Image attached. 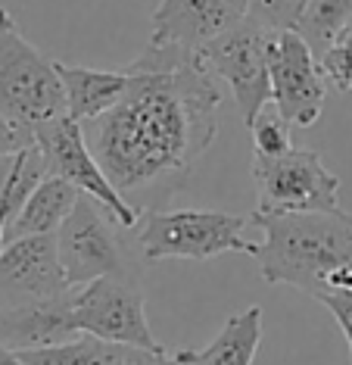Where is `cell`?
<instances>
[{
	"label": "cell",
	"instance_id": "11",
	"mask_svg": "<svg viewBox=\"0 0 352 365\" xmlns=\"http://www.w3.org/2000/svg\"><path fill=\"white\" fill-rule=\"evenodd\" d=\"M75 290L66 281L56 235L10 240L0 253V309L56 300Z\"/></svg>",
	"mask_w": 352,
	"mask_h": 365
},
{
	"label": "cell",
	"instance_id": "20",
	"mask_svg": "<svg viewBox=\"0 0 352 365\" xmlns=\"http://www.w3.org/2000/svg\"><path fill=\"white\" fill-rule=\"evenodd\" d=\"M312 0H249L247 16L259 19L271 31H296Z\"/></svg>",
	"mask_w": 352,
	"mask_h": 365
},
{
	"label": "cell",
	"instance_id": "14",
	"mask_svg": "<svg viewBox=\"0 0 352 365\" xmlns=\"http://www.w3.org/2000/svg\"><path fill=\"white\" fill-rule=\"evenodd\" d=\"M25 365H181L169 350H147L134 344H115L81 334L60 346L19 353Z\"/></svg>",
	"mask_w": 352,
	"mask_h": 365
},
{
	"label": "cell",
	"instance_id": "12",
	"mask_svg": "<svg viewBox=\"0 0 352 365\" xmlns=\"http://www.w3.org/2000/svg\"><path fill=\"white\" fill-rule=\"evenodd\" d=\"M237 19L240 13L228 0H159L150 16V44H172L200 53Z\"/></svg>",
	"mask_w": 352,
	"mask_h": 365
},
{
	"label": "cell",
	"instance_id": "21",
	"mask_svg": "<svg viewBox=\"0 0 352 365\" xmlns=\"http://www.w3.org/2000/svg\"><path fill=\"white\" fill-rule=\"evenodd\" d=\"M324 78L340 94H352V44H333L324 56H318Z\"/></svg>",
	"mask_w": 352,
	"mask_h": 365
},
{
	"label": "cell",
	"instance_id": "5",
	"mask_svg": "<svg viewBox=\"0 0 352 365\" xmlns=\"http://www.w3.org/2000/svg\"><path fill=\"white\" fill-rule=\"evenodd\" d=\"M271 35L274 31L253 16H240L224 35L200 51L206 69L231 88L247 128L259 119L265 106H271V69H268Z\"/></svg>",
	"mask_w": 352,
	"mask_h": 365
},
{
	"label": "cell",
	"instance_id": "1",
	"mask_svg": "<svg viewBox=\"0 0 352 365\" xmlns=\"http://www.w3.org/2000/svg\"><path fill=\"white\" fill-rule=\"evenodd\" d=\"M125 72V97L85 125L90 150L122 197L178 187L219 135V78L200 53L150 41Z\"/></svg>",
	"mask_w": 352,
	"mask_h": 365
},
{
	"label": "cell",
	"instance_id": "15",
	"mask_svg": "<svg viewBox=\"0 0 352 365\" xmlns=\"http://www.w3.org/2000/svg\"><path fill=\"white\" fill-rule=\"evenodd\" d=\"M56 72H60V81L66 91V110L81 125L110 113L125 97V91H128V72L125 69L100 72V69H88V66L56 63Z\"/></svg>",
	"mask_w": 352,
	"mask_h": 365
},
{
	"label": "cell",
	"instance_id": "24",
	"mask_svg": "<svg viewBox=\"0 0 352 365\" xmlns=\"http://www.w3.org/2000/svg\"><path fill=\"white\" fill-rule=\"evenodd\" d=\"M0 365H25V362H22L19 353H13V350H6V346H0Z\"/></svg>",
	"mask_w": 352,
	"mask_h": 365
},
{
	"label": "cell",
	"instance_id": "4",
	"mask_svg": "<svg viewBox=\"0 0 352 365\" xmlns=\"http://www.w3.org/2000/svg\"><path fill=\"white\" fill-rule=\"evenodd\" d=\"M249 215H231L219 210H169L140 212L134 240L147 262L162 259H215L222 253L256 256L259 244L243 237Z\"/></svg>",
	"mask_w": 352,
	"mask_h": 365
},
{
	"label": "cell",
	"instance_id": "22",
	"mask_svg": "<svg viewBox=\"0 0 352 365\" xmlns=\"http://www.w3.org/2000/svg\"><path fill=\"white\" fill-rule=\"evenodd\" d=\"M31 144H35V131L16 125L6 115H0V160L25 150V147H31Z\"/></svg>",
	"mask_w": 352,
	"mask_h": 365
},
{
	"label": "cell",
	"instance_id": "8",
	"mask_svg": "<svg viewBox=\"0 0 352 365\" xmlns=\"http://www.w3.org/2000/svg\"><path fill=\"white\" fill-rule=\"evenodd\" d=\"M72 325L78 334L147 346V350H165L153 337V331H150L144 312V294L125 275L97 278L85 287H75Z\"/></svg>",
	"mask_w": 352,
	"mask_h": 365
},
{
	"label": "cell",
	"instance_id": "10",
	"mask_svg": "<svg viewBox=\"0 0 352 365\" xmlns=\"http://www.w3.org/2000/svg\"><path fill=\"white\" fill-rule=\"evenodd\" d=\"M271 69V106L293 128H312L321 119L328 78L318 53L296 31H274L268 44Z\"/></svg>",
	"mask_w": 352,
	"mask_h": 365
},
{
	"label": "cell",
	"instance_id": "25",
	"mask_svg": "<svg viewBox=\"0 0 352 365\" xmlns=\"http://www.w3.org/2000/svg\"><path fill=\"white\" fill-rule=\"evenodd\" d=\"M228 4L234 6V10H237L240 16H247V6H249V0H228Z\"/></svg>",
	"mask_w": 352,
	"mask_h": 365
},
{
	"label": "cell",
	"instance_id": "9",
	"mask_svg": "<svg viewBox=\"0 0 352 365\" xmlns=\"http://www.w3.org/2000/svg\"><path fill=\"white\" fill-rule=\"evenodd\" d=\"M115 228H122L97 200L81 194L72 215L56 231V250L66 281L72 287H85L97 278L125 275V250Z\"/></svg>",
	"mask_w": 352,
	"mask_h": 365
},
{
	"label": "cell",
	"instance_id": "17",
	"mask_svg": "<svg viewBox=\"0 0 352 365\" xmlns=\"http://www.w3.org/2000/svg\"><path fill=\"white\" fill-rule=\"evenodd\" d=\"M262 344V306H249L224 322V328L203 350H178L181 365H253Z\"/></svg>",
	"mask_w": 352,
	"mask_h": 365
},
{
	"label": "cell",
	"instance_id": "18",
	"mask_svg": "<svg viewBox=\"0 0 352 365\" xmlns=\"http://www.w3.org/2000/svg\"><path fill=\"white\" fill-rule=\"evenodd\" d=\"M349 22H352V0H312L306 16L299 19L296 35H303V41L318 56H324L343 38Z\"/></svg>",
	"mask_w": 352,
	"mask_h": 365
},
{
	"label": "cell",
	"instance_id": "19",
	"mask_svg": "<svg viewBox=\"0 0 352 365\" xmlns=\"http://www.w3.org/2000/svg\"><path fill=\"white\" fill-rule=\"evenodd\" d=\"M256 156H284L293 150V125L274 106H265L259 119L249 125Z\"/></svg>",
	"mask_w": 352,
	"mask_h": 365
},
{
	"label": "cell",
	"instance_id": "7",
	"mask_svg": "<svg viewBox=\"0 0 352 365\" xmlns=\"http://www.w3.org/2000/svg\"><path fill=\"white\" fill-rule=\"evenodd\" d=\"M35 144L41 156H44L47 175H60L69 185H75L85 197L103 206L122 228L138 225L140 210L125 200L119 190L113 187V181L106 178V172L100 169L81 122H75L72 115H60V119L47 122L44 128L35 131Z\"/></svg>",
	"mask_w": 352,
	"mask_h": 365
},
{
	"label": "cell",
	"instance_id": "16",
	"mask_svg": "<svg viewBox=\"0 0 352 365\" xmlns=\"http://www.w3.org/2000/svg\"><path fill=\"white\" fill-rule=\"evenodd\" d=\"M81 200V190L69 185L60 175H47L41 185L31 190L19 215L6 228V244L19 237H35V235H56L63 222L72 215L75 203Z\"/></svg>",
	"mask_w": 352,
	"mask_h": 365
},
{
	"label": "cell",
	"instance_id": "23",
	"mask_svg": "<svg viewBox=\"0 0 352 365\" xmlns=\"http://www.w3.org/2000/svg\"><path fill=\"white\" fill-rule=\"evenodd\" d=\"M318 303L333 315V322L340 325L343 337H346V344H349V353H352V294H328Z\"/></svg>",
	"mask_w": 352,
	"mask_h": 365
},
{
	"label": "cell",
	"instance_id": "3",
	"mask_svg": "<svg viewBox=\"0 0 352 365\" xmlns=\"http://www.w3.org/2000/svg\"><path fill=\"white\" fill-rule=\"evenodd\" d=\"M0 115L29 131L69 115L56 60L44 56L22 35L13 13L4 6H0Z\"/></svg>",
	"mask_w": 352,
	"mask_h": 365
},
{
	"label": "cell",
	"instance_id": "13",
	"mask_svg": "<svg viewBox=\"0 0 352 365\" xmlns=\"http://www.w3.org/2000/svg\"><path fill=\"white\" fill-rule=\"evenodd\" d=\"M72 297L75 290L56 297V300L0 309V346H6L13 353H25L60 346L81 337L72 325Z\"/></svg>",
	"mask_w": 352,
	"mask_h": 365
},
{
	"label": "cell",
	"instance_id": "6",
	"mask_svg": "<svg viewBox=\"0 0 352 365\" xmlns=\"http://www.w3.org/2000/svg\"><path fill=\"white\" fill-rule=\"evenodd\" d=\"M259 190L256 212H331L340 210V178L309 147H293L284 156H253Z\"/></svg>",
	"mask_w": 352,
	"mask_h": 365
},
{
	"label": "cell",
	"instance_id": "2",
	"mask_svg": "<svg viewBox=\"0 0 352 365\" xmlns=\"http://www.w3.org/2000/svg\"><path fill=\"white\" fill-rule=\"evenodd\" d=\"M249 225L262 231L256 250L268 284H287L321 297L352 294V212H293L249 215Z\"/></svg>",
	"mask_w": 352,
	"mask_h": 365
}]
</instances>
